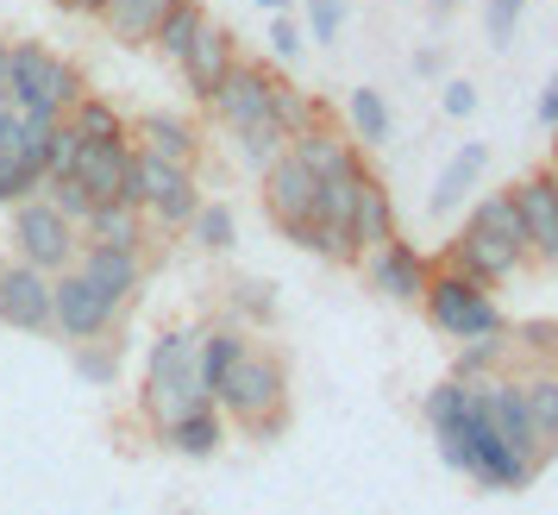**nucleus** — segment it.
<instances>
[{
  "instance_id": "nucleus-1",
  "label": "nucleus",
  "mask_w": 558,
  "mask_h": 515,
  "mask_svg": "<svg viewBox=\"0 0 558 515\" xmlns=\"http://www.w3.org/2000/svg\"><path fill=\"white\" fill-rule=\"evenodd\" d=\"M439 459L452 465V471H464V478H477L483 490H527L533 478H539V465H527L496 428H489L477 390H471V403H464V421H458L452 434H439Z\"/></svg>"
},
{
  "instance_id": "nucleus-2",
  "label": "nucleus",
  "mask_w": 558,
  "mask_h": 515,
  "mask_svg": "<svg viewBox=\"0 0 558 515\" xmlns=\"http://www.w3.org/2000/svg\"><path fill=\"white\" fill-rule=\"evenodd\" d=\"M214 409L227 421H245L257 440L282 434V421H289V371H282V359L245 346V359L232 364L220 378V390H214Z\"/></svg>"
},
{
  "instance_id": "nucleus-3",
  "label": "nucleus",
  "mask_w": 558,
  "mask_h": 515,
  "mask_svg": "<svg viewBox=\"0 0 558 515\" xmlns=\"http://www.w3.org/2000/svg\"><path fill=\"white\" fill-rule=\"evenodd\" d=\"M195 339H202V327H163L151 346V364H145V415H151L157 428L163 421H177V415L202 409V403H214L202 384V364H195Z\"/></svg>"
},
{
  "instance_id": "nucleus-4",
  "label": "nucleus",
  "mask_w": 558,
  "mask_h": 515,
  "mask_svg": "<svg viewBox=\"0 0 558 515\" xmlns=\"http://www.w3.org/2000/svg\"><path fill=\"white\" fill-rule=\"evenodd\" d=\"M82 95V76L70 57L45 51V45H13L7 63V107L26 120H63Z\"/></svg>"
},
{
  "instance_id": "nucleus-5",
  "label": "nucleus",
  "mask_w": 558,
  "mask_h": 515,
  "mask_svg": "<svg viewBox=\"0 0 558 515\" xmlns=\"http://www.w3.org/2000/svg\"><path fill=\"white\" fill-rule=\"evenodd\" d=\"M421 309H427V321L446 339H477V334H502V327H508L502 309H496V296H489V284L464 277V271H452V264L427 277Z\"/></svg>"
},
{
  "instance_id": "nucleus-6",
  "label": "nucleus",
  "mask_w": 558,
  "mask_h": 515,
  "mask_svg": "<svg viewBox=\"0 0 558 515\" xmlns=\"http://www.w3.org/2000/svg\"><path fill=\"white\" fill-rule=\"evenodd\" d=\"M120 202H138L145 220H157V227H189L195 207H202V189H195V170L189 164H163L151 152H132Z\"/></svg>"
},
{
  "instance_id": "nucleus-7",
  "label": "nucleus",
  "mask_w": 558,
  "mask_h": 515,
  "mask_svg": "<svg viewBox=\"0 0 558 515\" xmlns=\"http://www.w3.org/2000/svg\"><path fill=\"white\" fill-rule=\"evenodd\" d=\"M76 245H82V232L45 195H26L13 207V258H26L38 271H63V264H76Z\"/></svg>"
},
{
  "instance_id": "nucleus-8",
  "label": "nucleus",
  "mask_w": 558,
  "mask_h": 515,
  "mask_svg": "<svg viewBox=\"0 0 558 515\" xmlns=\"http://www.w3.org/2000/svg\"><path fill=\"white\" fill-rule=\"evenodd\" d=\"M120 309L107 302L101 289L82 277L76 264L51 271V334L57 339H95V334H113Z\"/></svg>"
},
{
  "instance_id": "nucleus-9",
  "label": "nucleus",
  "mask_w": 558,
  "mask_h": 515,
  "mask_svg": "<svg viewBox=\"0 0 558 515\" xmlns=\"http://www.w3.org/2000/svg\"><path fill=\"white\" fill-rule=\"evenodd\" d=\"M471 390H477V403L483 415H489V428L521 453L527 465H546L553 453L539 446V434H533V421H527V396H521V371H489V378H471Z\"/></svg>"
},
{
  "instance_id": "nucleus-10",
  "label": "nucleus",
  "mask_w": 558,
  "mask_h": 515,
  "mask_svg": "<svg viewBox=\"0 0 558 515\" xmlns=\"http://www.w3.org/2000/svg\"><path fill=\"white\" fill-rule=\"evenodd\" d=\"M0 327L51 334V271H38L26 258H0Z\"/></svg>"
},
{
  "instance_id": "nucleus-11",
  "label": "nucleus",
  "mask_w": 558,
  "mask_h": 515,
  "mask_svg": "<svg viewBox=\"0 0 558 515\" xmlns=\"http://www.w3.org/2000/svg\"><path fill=\"white\" fill-rule=\"evenodd\" d=\"M270 101H277V76L264 70V63H239L232 57V70L220 82H214V95H207V107H214V120L220 127H252V120H264L270 113Z\"/></svg>"
},
{
  "instance_id": "nucleus-12",
  "label": "nucleus",
  "mask_w": 558,
  "mask_h": 515,
  "mask_svg": "<svg viewBox=\"0 0 558 515\" xmlns=\"http://www.w3.org/2000/svg\"><path fill=\"white\" fill-rule=\"evenodd\" d=\"M76 271L101 289L113 309H126L138 284H145V252L138 245H101V239H82L76 245Z\"/></svg>"
},
{
  "instance_id": "nucleus-13",
  "label": "nucleus",
  "mask_w": 558,
  "mask_h": 515,
  "mask_svg": "<svg viewBox=\"0 0 558 515\" xmlns=\"http://www.w3.org/2000/svg\"><path fill=\"white\" fill-rule=\"evenodd\" d=\"M427 277H433V264L414 245H402V239H389V245H377L364 258V284L377 289L383 302H421Z\"/></svg>"
},
{
  "instance_id": "nucleus-14",
  "label": "nucleus",
  "mask_w": 558,
  "mask_h": 515,
  "mask_svg": "<svg viewBox=\"0 0 558 515\" xmlns=\"http://www.w3.org/2000/svg\"><path fill=\"white\" fill-rule=\"evenodd\" d=\"M314 195H320V182L307 170L295 152H282L264 164V202H270V220L277 227H295V220H314Z\"/></svg>"
},
{
  "instance_id": "nucleus-15",
  "label": "nucleus",
  "mask_w": 558,
  "mask_h": 515,
  "mask_svg": "<svg viewBox=\"0 0 558 515\" xmlns=\"http://www.w3.org/2000/svg\"><path fill=\"white\" fill-rule=\"evenodd\" d=\"M446 264H452V271H464V277H477V284H502V277H514L527 258L514 252L508 239H496V232H483V227H471V220H464V232L446 245Z\"/></svg>"
},
{
  "instance_id": "nucleus-16",
  "label": "nucleus",
  "mask_w": 558,
  "mask_h": 515,
  "mask_svg": "<svg viewBox=\"0 0 558 515\" xmlns=\"http://www.w3.org/2000/svg\"><path fill=\"white\" fill-rule=\"evenodd\" d=\"M514 207H521V227H527V258L558 264V189H553V170L514 182Z\"/></svg>"
},
{
  "instance_id": "nucleus-17",
  "label": "nucleus",
  "mask_w": 558,
  "mask_h": 515,
  "mask_svg": "<svg viewBox=\"0 0 558 515\" xmlns=\"http://www.w3.org/2000/svg\"><path fill=\"white\" fill-rule=\"evenodd\" d=\"M232 57H239V51H232V32L214 26V20L189 38V51L177 57V70H182V82H189V95H195V101H207V95H214V82L232 70Z\"/></svg>"
},
{
  "instance_id": "nucleus-18",
  "label": "nucleus",
  "mask_w": 558,
  "mask_h": 515,
  "mask_svg": "<svg viewBox=\"0 0 558 515\" xmlns=\"http://www.w3.org/2000/svg\"><path fill=\"white\" fill-rule=\"evenodd\" d=\"M396 239V202H389V189H383L371 170L357 177V195H352V245L357 258L377 252V245H389Z\"/></svg>"
},
{
  "instance_id": "nucleus-19",
  "label": "nucleus",
  "mask_w": 558,
  "mask_h": 515,
  "mask_svg": "<svg viewBox=\"0 0 558 515\" xmlns=\"http://www.w3.org/2000/svg\"><path fill=\"white\" fill-rule=\"evenodd\" d=\"M132 139H138V152L163 157V164H189L195 170V157H202V132H195V120H182V113H145L132 127Z\"/></svg>"
},
{
  "instance_id": "nucleus-20",
  "label": "nucleus",
  "mask_w": 558,
  "mask_h": 515,
  "mask_svg": "<svg viewBox=\"0 0 558 515\" xmlns=\"http://www.w3.org/2000/svg\"><path fill=\"white\" fill-rule=\"evenodd\" d=\"M157 434H163V446L182 453V459H214V453H220V440H227V415L214 409V403H202V409L163 421Z\"/></svg>"
},
{
  "instance_id": "nucleus-21",
  "label": "nucleus",
  "mask_w": 558,
  "mask_h": 515,
  "mask_svg": "<svg viewBox=\"0 0 558 515\" xmlns=\"http://www.w3.org/2000/svg\"><path fill=\"white\" fill-rule=\"evenodd\" d=\"M126 164H132V139H113V145H82L76 170L70 177L95 195V202H113L126 189Z\"/></svg>"
},
{
  "instance_id": "nucleus-22",
  "label": "nucleus",
  "mask_w": 558,
  "mask_h": 515,
  "mask_svg": "<svg viewBox=\"0 0 558 515\" xmlns=\"http://www.w3.org/2000/svg\"><path fill=\"white\" fill-rule=\"evenodd\" d=\"M245 346H252V334H245L239 321H220V327H202V339H195V364H202V384H207V396L220 390V378H227L232 364L245 359Z\"/></svg>"
},
{
  "instance_id": "nucleus-23",
  "label": "nucleus",
  "mask_w": 558,
  "mask_h": 515,
  "mask_svg": "<svg viewBox=\"0 0 558 515\" xmlns=\"http://www.w3.org/2000/svg\"><path fill=\"white\" fill-rule=\"evenodd\" d=\"M521 396H527V421L539 446L558 453V364H527L521 371Z\"/></svg>"
},
{
  "instance_id": "nucleus-24",
  "label": "nucleus",
  "mask_w": 558,
  "mask_h": 515,
  "mask_svg": "<svg viewBox=\"0 0 558 515\" xmlns=\"http://www.w3.org/2000/svg\"><path fill=\"white\" fill-rule=\"evenodd\" d=\"M483 164H489V145L483 139H471V145H458L452 152V164L439 170V182H433V195H427V207L433 214H452L458 202H464V189L483 177Z\"/></svg>"
},
{
  "instance_id": "nucleus-25",
  "label": "nucleus",
  "mask_w": 558,
  "mask_h": 515,
  "mask_svg": "<svg viewBox=\"0 0 558 515\" xmlns=\"http://www.w3.org/2000/svg\"><path fill=\"white\" fill-rule=\"evenodd\" d=\"M82 239H101V245H145V207L138 202H95V214L82 220Z\"/></svg>"
},
{
  "instance_id": "nucleus-26",
  "label": "nucleus",
  "mask_w": 558,
  "mask_h": 515,
  "mask_svg": "<svg viewBox=\"0 0 558 515\" xmlns=\"http://www.w3.org/2000/svg\"><path fill=\"white\" fill-rule=\"evenodd\" d=\"M170 7H177V0H107L101 20H107V32H113L120 45H151L157 20H163Z\"/></svg>"
},
{
  "instance_id": "nucleus-27",
  "label": "nucleus",
  "mask_w": 558,
  "mask_h": 515,
  "mask_svg": "<svg viewBox=\"0 0 558 515\" xmlns=\"http://www.w3.org/2000/svg\"><path fill=\"white\" fill-rule=\"evenodd\" d=\"M63 120L82 132V145H113V139H126V113L107 101V95H76V107H70Z\"/></svg>"
},
{
  "instance_id": "nucleus-28",
  "label": "nucleus",
  "mask_w": 558,
  "mask_h": 515,
  "mask_svg": "<svg viewBox=\"0 0 558 515\" xmlns=\"http://www.w3.org/2000/svg\"><path fill=\"white\" fill-rule=\"evenodd\" d=\"M471 227L496 232V239H508L514 252L527 258V227H521V207H514V189H496V195H483V202L471 207Z\"/></svg>"
},
{
  "instance_id": "nucleus-29",
  "label": "nucleus",
  "mask_w": 558,
  "mask_h": 515,
  "mask_svg": "<svg viewBox=\"0 0 558 515\" xmlns=\"http://www.w3.org/2000/svg\"><path fill=\"white\" fill-rule=\"evenodd\" d=\"M202 26H207V7H202V0H177V7H170V13L157 20L151 45H157L163 57H170V63H177V57L189 51V38H195Z\"/></svg>"
},
{
  "instance_id": "nucleus-30",
  "label": "nucleus",
  "mask_w": 558,
  "mask_h": 515,
  "mask_svg": "<svg viewBox=\"0 0 558 515\" xmlns=\"http://www.w3.org/2000/svg\"><path fill=\"white\" fill-rule=\"evenodd\" d=\"M514 359L508 352V327L502 334H477V339H458V364H452V378H489V371H502V364Z\"/></svg>"
},
{
  "instance_id": "nucleus-31",
  "label": "nucleus",
  "mask_w": 558,
  "mask_h": 515,
  "mask_svg": "<svg viewBox=\"0 0 558 515\" xmlns=\"http://www.w3.org/2000/svg\"><path fill=\"white\" fill-rule=\"evenodd\" d=\"M345 120H352V132L364 139V145H389V101H383L377 88H352V101H345Z\"/></svg>"
},
{
  "instance_id": "nucleus-32",
  "label": "nucleus",
  "mask_w": 558,
  "mask_h": 515,
  "mask_svg": "<svg viewBox=\"0 0 558 515\" xmlns=\"http://www.w3.org/2000/svg\"><path fill=\"white\" fill-rule=\"evenodd\" d=\"M464 403H471V384H464V378H446V384H433V390H427L421 415H427L433 440H439V434H452L458 421H464Z\"/></svg>"
},
{
  "instance_id": "nucleus-33",
  "label": "nucleus",
  "mask_w": 558,
  "mask_h": 515,
  "mask_svg": "<svg viewBox=\"0 0 558 515\" xmlns=\"http://www.w3.org/2000/svg\"><path fill=\"white\" fill-rule=\"evenodd\" d=\"M189 232H195V245H207V252H232L239 245V214L227 202H202L195 220H189Z\"/></svg>"
},
{
  "instance_id": "nucleus-34",
  "label": "nucleus",
  "mask_w": 558,
  "mask_h": 515,
  "mask_svg": "<svg viewBox=\"0 0 558 515\" xmlns=\"http://www.w3.org/2000/svg\"><path fill=\"white\" fill-rule=\"evenodd\" d=\"M232 139H239V157H245L252 170H264L270 157H282V152H289V132L277 127V113H264V120H252V127H239Z\"/></svg>"
},
{
  "instance_id": "nucleus-35",
  "label": "nucleus",
  "mask_w": 558,
  "mask_h": 515,
  "mask_svg": "<svg viewBox=\"0 0 558 515\" xmlns=\"http://www.w3.org/2000/svg\"><path fill=\"white\" fill-rule=\"evenodd\" d=\"M508 352L527 364H558V321H514L508 327Z\"/></svg>"
},
{
  "instance_id": "nucleus-36",
  "label": "nucleus",
  "mask_w": 558,
  "mask_h": 515,
  "mask_svg": "<svg viewBox=\"0 0 558 515\" xmlns=\"http://www.w3.org/2000/svg\"><path fill=\"white\" fill-rule=\"evenodd\" d=\"M45 202H51L57 214H63V220L76 227V232H82V220L95 214V195H88V189H82L76 177H45Z\"/></svg>"
},
{
  "instance_id": "nucleus-37",
  "label": "nucleus",
  "mask_w": 558,
  "mask_h": 515,
  "mask_svg": "<svg viewBox=\"0 0 558 515\" xmlns=\"http://www.w3.org/2000/svg\"><path fill=\"white\" fill-rule=\"evenodd\" d=\"M76 371L88 378V384H113L120 378V346L113 339H76Z\"/></svg>"
},
{
  "instance_id": "nucleus-38",
  "label": "nucleus",
  "mask_w": 558,
  "mask_h": 515,
  "mask_svg": "<svg viewBox=\"0 0 558 515\" xmlns=\"http://www.w3.org/2000/svg\"><path fill=\"white\" fill-rule=\"evenodd\" d=\"M270 113H277V127L289 132V139L314 127V101H307L302 88H289V82H277V101H270Z\"/></svg>"
},
{
  "instance_id": "nucleus-39",
  "label": "nucleus",
  "mask_w": 558,
  "mask_h": 515,
  "mask_svg": "<svg viewBox=\"0 0 558 515\" xmlns=\"http://www.w3.org/2000/svg\"><path fill=\"white\" fill-rule=\"evenodd\" d=\"M521 13H527V0H489V7H483V32H489V45H496V51H508V45H514Z\"/></svg>"
},
{
  "instance_id": "nucleus-40",
  "label": "nucleus",
  "mask_w": 558,
  "mask_h": 515,
  "mask_svg": "<svg viewBox=\"0 0 558 515\" xmlns=\"http://www.w3.org/2000/svg\"><path fill=\"white\" fill-rule=\"evenodd\" d=\"M76 157H82V132L70 127V120H57L51 145H45V170H51V177H70V170H76Z\"/></svg>"
},
{
  "instance_id": "nucleus-41",
  "label": "nucleus",
  "mask_w": 558,
  "mask_h": 515,
  "mask_svg": "<svg viewBox=\"0 0 558 515\" xmlns=\"http://www.w3.org/2000/svg\"><path fill=\"white\" fill-rule=\"evenodd\" d=\"M339 26H345V0H314V7H307V38H314V45H332Z\"/></svg>"
},
{
  "instance_id": "nucleus-42",
  "label": "nucleus",
  "mask_w": 558,
  "mask_h": 515,
  "mask_svg": "<svg viewBox=\"0 0 558 515\" xmlns=\"http://www.w3.org/2000/svg\"><path fill=\"white\" fill-rule=\"evenodd\" d=\"M232 309L245 314V321H270L277 296H270V284H232Z\"/></svg>"
},
{
  "instance_id": "nucleus-43",
  "label": "nucleus",
  "mask_w": 558,
  "mask_h": 515,
  "mask_svg": "<svg viewBox=\"0 0 558 515\" xmlns=\"http://www.w3.org/2000/svg\"><path fill=\"white\" fill-rule=\"evenodd\" d=\"M270 57H277V63H295V57H302V26H295L289 13H270Z\"/></svg>"
},
{
  "instance_id": "nucleus-44",
  "label": "nucleus",
  "mask_w": 558,
  "mask_h": 515,
  "mask_svg": "<svg viewBox=\"0 0 558 515\" xmlns=\"http://www.w3.org/2000/svg\"><path fill=\"white\" fill-rule=\"evenodd\" d=\"M439 107H446L452 120H464V113H477V88H471V82H446V95H439Z\"/></svg>"
},
{
  "instance_id": "nucleus-45",
  "label": "nucleus",
  "mask_w": 558,
  "mask_h": 515,
  "mask_svg": "<svg viewBox=\"0 0 558 515\" xmlns=\"http://www.w3.org/2000/svg\"><path fill=\"white\" fill-rule=\"evenodd\" d=\"M533 113H539V127H546V132H558V70L546 76V88H539V107H533Z\"/></svg>"
},
{
  "instance_id": "nucleus-46",
  "label": "nucleus",
  "mask_w": 558,
  "mask_h": 515,
  "mask_svg": "<svg viewBox=\"0 0 558 515\" xmlns=\"http://www.w3.org/2000/svg\"><path fill=\"white\" fill-rule=\"evenodd\" d=\"M439 70H446V51H439V45L414 51V76H439Z\"/></svg>"
},
{
  "instance_id": "nucleus-47",
  "label": "nucleus",
  "mask_w": 558,
  "mask_h": 515,
  "mask_svg": "<svg viewBox=\"0 0 558 515\" xmlns=\"http://www.w3.org/2000/svg\"><path fill=\"white\" fill-rule=\"evenodd\" d=\"M51 7H63V13H95V20H101L107 0H51Z\"/></svg>"
},
{
  "instance_id": "nucleus-48",
  "label": "nucleus",
  "mask_w": 558,
  "mask_h": 515,
  "mask_svg": "<svg viewBox=\"0 0 558 515\" xmlns=\"http://www.w3.org/2000/svg\"><path fill=\"white\" fill-rule=\"evenodd\" d=\"M7 63H13V45L0 38V101H7Z\"/></svg>"
},
{
  "instance_id": "nucleus-49",
  "label": "nucleus",
  "mask_w": 558,
  "mask_h": 515,
  "mask_svg": "<svg viewBox=\"0 0 558 515\" xmlns=\"http://www.w3.org/2000/svg\"><path fill=\"white\" fill-rule=\"evenodd\" d=\"M13 127H20V113H13V107L0 101V139H13Z\"/></svg>"
},
{
  "instance_id": "nucleus-50",
  "label": "nucleus",
  "mask_w": 558,
  "mask_h": 515,
  "mask_svg": "<svg viewBox=\"0 0 558 515\" xmlns=\"http://www.w3.org/2000/svg\"><path fill=\"white\" fill-rule=\"evenodd\" d=\"M452 13V0H433V20H446Z\"/></svg>"
},
{
  "instance_id": "nucleus-51",
  "label": "nucleus",
  "mask_w": 558,
  "mask_h": 515,
  "mask_svg": "<svg viewBox=\"0 0 558 515\" xmlns=\"http://www.w3.org/2000/svg\"><path fill=\"white\" fill-rule=\"evenodd\" d=\"M257 7H264V13H282V7H289V0H257Z\"/></svg>"
},
{
  "instance_id": "nucleus-52",
  "label": "nucleus",
  "mask_w": 558,
  "mask_h": 515,
  "mask_svg": "<svg viewBox=\"0 0 558 515\" xmlns=\"http://www.w3.org/2000/svg\"><path fill=\"white\" fill-rule=\"evenodd\" d=\"M553 189H558V170H553Z\"/></svg>"
}]
</instances>
